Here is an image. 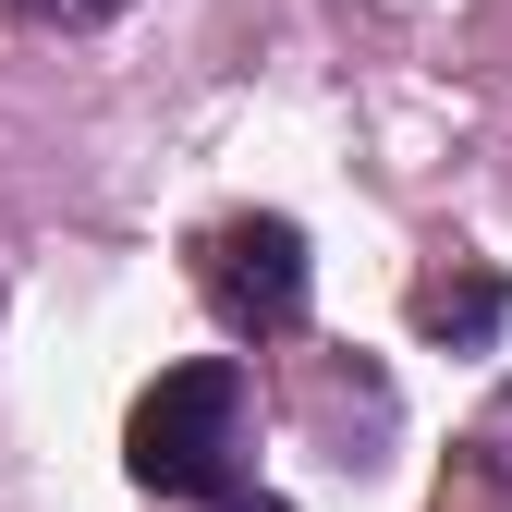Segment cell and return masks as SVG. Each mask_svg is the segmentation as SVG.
<instances>
[{
    "mask_svg": "<svg viewBox=\"0 0 512 512\" xmlns=\"http://www.w3.org/2000/svg\"><path fill=\"white\" fill-rule=\"evenodd\" d=\"M122 464H135V488H159V500H244V476H256V378L232 354L159 366L135 391Z\"/></svg>",
    "mask_w": 512,
    "mask_h": 512,
    "instance_id": "cell-1",
    "label": "cell"
},
{
    "mask_svg": "<svg viewBox=\"0 0 512 512\" xmlns=\"http://www.w3.org/2000/svg\"><path fill=\"white\" fill-rule=\"evenodd\" d=\"M196 293H208V317L232 342H293L305 293H317V256H305V232L281 208H244V220H220L196 244Z\"/></svg>",
    "mask_w": 512,
    "mask_h": 512,
    "instance_id": "cell-2",
    "label": "cell"
},
{
    "mask_svg": "<svg viewBox=\"0 0 512 512\" xmlns=\"http://www.w3.org/2000/svg\"><path fill=\"white\" fill-rule=\"evenodd\" d=\"M500 305H512V293H500L488 269H464V281H427V293H415V330H427V342H488Z\"/></svg>",
    "mask_w": 512,
    "mask_h": 512,
    "instance_id": "cell-3",
    "label": "cell"
},
{
    "mask_svg": "<svg viewBox=\"0 0 512 512\" xmlns=\"http://www.w3.org/2000/svg\"><path fill=\"white\" fill-rule=\"evenodd\" d=\"M13 25H49V37H86V25H110V13H135V0H0Z\"/></svg>",
    "mask_w": 512,
    "mask_h": 512,
    "instance_id": "cell-4",
    "label": "cell"
},
{
    "mask_svg": "<svg viewBox=\"0 0 512 512\" xmlns=\"http://www.w3.org/2000/svg\"><path fill=\"white\" fill-rule=\"evenodd\" d=\"M232 512H293V500H232Z\"/></svg>",
    "mask_w": 512,
    "mask_h": 512,
    "instance_id": "cell-5",
    "label": "cell"
}]
</instances>
